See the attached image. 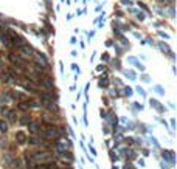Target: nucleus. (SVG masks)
Returning a JSON list of instances; mask_svg holds the SVG:
<instances>
[{
	"mask_svg": "<svg viewBox=\"0 0 177 169\" xmlns=\"http://www.w3.org/2000/svg\"><path fill=\"white\" fill-rule=\"evenodd\" d=\"M59 135H61V129L58 126H55V124H48L42 130V138L45 141H48V140H58Z\"/></svg>",
	"mask_w": 177,
	"mask_h": 169,
	"instance_id": "f257e3e1",
	"label": "nucleus"
},
{
	"mask_svg": "<svg viewBox=\"0 0 177 169\" xmlns=\"http://www.w3.org/2000/svg\"><path fill=\"white\" fill-rule=\"evenodd\" d=\"M8 61H10L13 65H16L17 68H27V67H28V62L25 61L22 56L16 54V53H10V54H8Z\"/></svg>",
	"mask_w": 177,
	"mask_h": 169,
	"instance_id": "f03ea898",
	"label": "nucleus"
},
{
	"mask_svg": "<svg viewBox=\"0 0 177 169\" xmlns=\"http://www.w3.org/2000/svg\"><path fill=\"white\" fill-rule=\"evenodd\" d=\"M37 104H39V103H37L36 100H33V98H25L23 101L17 103V109L22 110V112H27V110H30V109H33V107H39Z\"/></svg>",
	"mask_w": 177,
	"mask_h": 169,
	"instance_id": "7ed1b4c3",
	"label": "nucleus"
},
{
	"mask_svg": "<svg viewBox=\"0 0 177 169\" xmlns=\"http://www.w3.org/2000/svg\"><path fill=\"white\" fill-rule=\"evenodd\" d=\"M0 39H2L5 47H11L13 45V31H10V30L3 31L2 34H0Z\"/></svg>",
	"mask_w": 177,
	"mask_h": 169,
	"instance_id": "20e7f679",
	"label": "nucleus"
},
{
	"mask_svg": "<svg viewBox=\"0 0 177 169\" xmlns=\"http://www.w3.org/2000/svg\"><path fill=\"white\" fill-rule=\"evenodd\" d=\"M27 127H28V130H30L31 133H37V132L42 129V123H40V121H34V119H33L31 123L27 124Z\"/></svg>",
	"mask_w": 177,
	"mask_h": 169,
	"instance_id": "39448f33",
	"label": "nucleus"
},
{
	"mask_svg": "<svg viewBox=\"0 0 177 169\" xmlns=\"http://www.w3.org/2000/svg\"><path fill=\"white\" fill-rule=\"evenodd\" d=\"M3 118H6V119H8V123H16V121H17V113H16V110L8 109V110H6V113L3 115Z\"/></svg>",
	"mask_w": 177,
	"mask_h": 169,
	"instance_id": "423d86ee",
	"label": "nucleus"
},
{
	"mask_svg": "<svg viewBox=\"0 0 177 169\" xmlns=\"http://www.w3.org/2000/svg\"><path fill=\"white\" fill-rule=\"evenodd\" d=\"M8 93H10V100H11V101H17V103H20V101L25 100L23 93H19V92H8Z\"/></svg>",
	"mask_w": 177,
	"mask_h": 169,
	"instance_id": "0eeeda50",
	"label": "nucleus"
},
{
	"mask_svg": "<svg viewBox=\"0 0 177 169\" xmlns=\"http://www.w3.org/2000/svg\"><path fill=\"white\" fill-rule=\"evenodd\" d=\"M27 140H28V137L25 135L23 130H19V132L16 133V143H19V144H25V143H27Z\"/></svg>",
	"mask_w": 177,
	"mask_h": 169,
	"instance_id": "6e6552de",
	"label": "nucleus"
},
{
	"mask_svg": "<svg viewBox=\"0 0 177 169\" xmlns=\"http://www.w3.org/2000/svg\"><path fill=\"white\" fill-rule=\"evenodd\" d=\"M20 118H22V119H19V123H20L22 126H27L28 123H31V121H33V116H31L30 113H28V115L25 113V115H22Z\"/></svg>",
	"mask_w": 177,
	"mask_h": 169,
	"instance_id": "1a4fd4ad",
	"label": "nucleus"
},
{
	"mask_svg": "<svg viewBox=\"0 0 177 169\" xmlns=\"http://www.w3.org/2000/svg\"><path fill=\"white\" fill-rule=\"evenodd\" d=\"M27 143H28V144H31V146H37V144H40V143H42V140H40L39 137H31V138H28V140H27Z\"/></svg>",
	"mask_w": 177,
	"mask_h": 169,
	"instance_id": "9d476101",
	"label": "nucleus"
},
{
	"mask_svg": "<svg viewBox=\"0 0 177 169\" xmlns=\"http://www.w3.org/2000/svg\"><path fill=\"white\" fill-rule=\"evenodd\" d=\"M20 51H22L23 54H31V53H33V48H31L28 43H25V45L20 48Z\"/></svg>",
	"mask_w": 177,
	"mask_h": 169,
	"instance_id": "9b49d317",
	"label": "nucleus"
},
{
	"mask_svg": "<svg viewBox=\"0 0 177 169\" xmlns=\"http://www.w3.org/2000/svg\"><path fill=\"white\" fill-rule=\"evenodd\" d=\"M0 130H2V133H6V132H8V123L3 121V119H0Z\"/></svg>",
	"mask_w": 177,
	"mask_h": 169,
	"instance_id": "f8f14e48",
	"label": "nucleus"
},
{
	"mask_svg": "<svg viewBox=\"0 0 177 169\" xmlns=\"http://www.w3.org/2000/svg\"><path fill=\"white\" fill-rule=\"evenodd\" d=\"M31 169H47V164H45V163H40V164H34Z\"/></svg>",
	"mask_w": 177,
	"mask_h": 169,
	"instance_id": "ddd939ff",
	"label": "nucleus"
},
{
	"mask_svg": "<svg viewBox=\"0 0 177 169\" xmlns=\"http://www.w3.org/2000/svg\"><path fill=\"white\" fill-rule=\"evenodd\" d=\"M151 104H152V106H154V107H156L157 110H160V112L163 110V107H160V104H159L157 101H151Z\"/></svg>",
	"mask_w": 177,
	"mask_h": 169,
	"instance_id": "4468645a",
	"label": "nucleus"
},
{
	"mask_svg": "<svg viewBox=\"0 0 177 169\" xmlns=\"http://www.w3.org/2000/svg\"><path fill=\"white\" fill-rule=\"evenodd\" d=\"M99 85H101V87H107V79H106V78H101Z\"/></svg>",
	"mask_w": 177,
	"mask_h": 169,
	"instance_id": "2eb2a0df",
	"label": "nucleus"
}]
</instances>
